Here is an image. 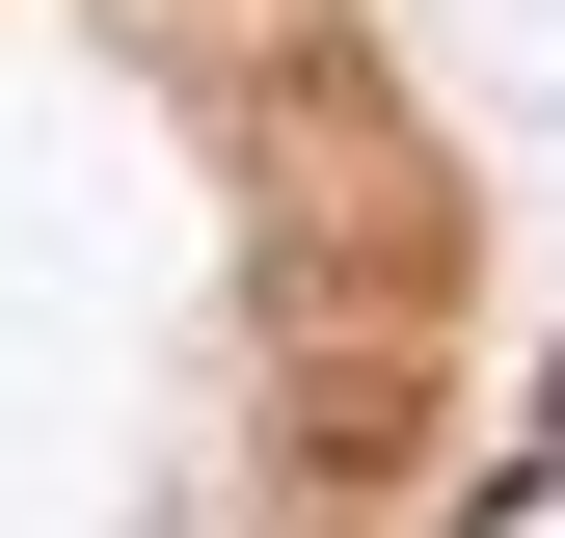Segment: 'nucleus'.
<instances>
[{"label":"nucleus","mask_w":565,"mask_h":538,"mask_svg":"<svg viewBox=\"0 0 565 538\" xmlns=\"http://www.w3.org/2000/svg\"><path fill=\"white\" fill-rule=\"evenodd\" d=\"M297 485H431V323H350V351H297Z\"/></svg>","instance_id":"f257e3e1"}]
</instances>
